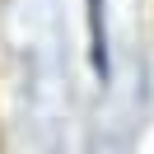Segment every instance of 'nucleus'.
<instances>
[{
	"instance_id": "nucleus-1",
	"label": "nucleus",
	"mask_w": 154,
	"mask_h": 154,
	"mask_svg": "<svg viewBox=\"0 0 154 154\" xmlns=\"http://www.w3.org/2000/svg\"><path fill=\"white\" fill-rule=\"evenodd\" d=\"M89 33H94V75L107 79V23H103V0H89Z\"/></svg>"
}]
</instances>
